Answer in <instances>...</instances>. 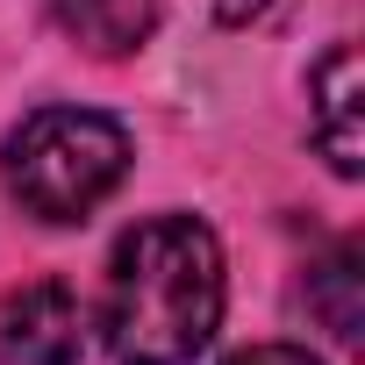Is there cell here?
I'll return each mask as SVG.
<instances>
[{"label":"cell","instance_id":"3","mask_svg":"<svg viewBox=\"0 0 365 365\" xmlns=\"http://www.w3.org/2000/svg\"><path fill=\"white\" fill-rule=\"evenodd\" d=\"M86 315L65 279H29L0 294V365H79Z\"/></svg>","mask_w":365,"mask_h":365},{"label":"cell","instance_id":"1","mask_svg":"<svg viewBox=\"0 0 365 365\" xmlns=\"http://www.w3.org/2000/svg\"><path fill=\"white\" fill-rule=\"evenodd\" d=\"M222 322V244L201 215H150L108 258L101 336L115 365H194Z\"/></svg>","mask_w":365,"mask_h":365},{"label":"cell","instance_id":"2","mask_svg":"<svg viewBox=\"0 0 365 365\" xmlns=\"http://www.w3.org/2000/svg\"><path fill=\"white\" fill-rule=\"evenodd\" d=\"M129 172V129L93 108H36L0 143V179L22 215L86 222Z\"/></svg>","mask_w":365,"mask_h":365},{"label":"cell","instance_id":"5","mask_svg":"<svg viewBox=\"0 0 365 365\" xmlns=\"http://www.w3.org/2000/svg\"><path fill=\"white\" fill-rule=\"evenodd\" d=\"M43 15L93 58H129L150 22H158V0H43Z\"/></svg>","mask_w":365,"mask_h":365},{"label":"cell","instance_id":"4","mask_svg":"<svg viewBox=\"0 0 365 365\" xmlns=\"http://www.w3.org/2000/svg\"><path fill=\"white\" fill-rule=\"evenodd\" d=\"M308 93H315L322 158L344 179H358L365 172V72H358V43H329V58L308 72Z\"/></svg>","mask_w":365,"mask_h":365},{"label":"cell","instance_id":"7","mask_svg":"<svg viewBox=\"0 0 365 365\" xmlns=\"http://www.w3.org/2000/svg\"><path fill=\"white\" fill-rule=\"evenodd\" d=\"M230 365H322V358H308V351H294V344H251V351H237Z\"/></svg>","mask_w":365,"mask_h":365},{"label":"cell","instance_id":"6","mask_svg":"<svg viewBox=\"0 0 365 365\" xmlns=\"http://www.w3.org/2000/svg\"><path fill=\"white\" fill-rule=\"evenodd\" d=\"M308 308L336 344H365V251L336 244L308 265Z\"/></svg>","mask_w":365,"mask_h":365}]
</instances>
